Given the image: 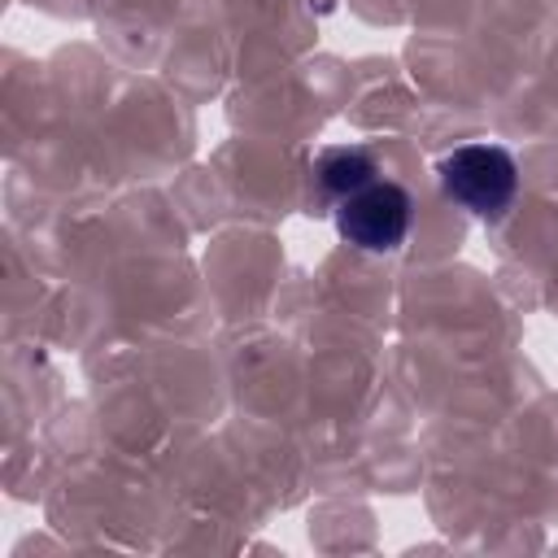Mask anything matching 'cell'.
I'll use <instances>...</instances> for the list:
<instances>
[{
  "label": "cell",
  "instance_id": "obj_1",
  "mask_svg": "<svg viewBox=\"0 0 558 558\" xmlns=\"http://www.w3.org/2000/svg\"><path fill=\"white\" fill-rule=\"evenodd\" d=\"M436 174H440V192L480 218L506 214V205L519 192V166L497 144H462L440 157Z\"/></svg>",
  "mask_w": 558,
  "mask_h": 558
},
{
  "label": "cell",
  "instance_id": "obj_2",
  "mask_svg": "<svg viewBox=\"0 0 558 558\" xmlns=\"http://www.w3.org/2000/svg\"><path fill=\"white\" fill-rule=\"evenodd\" d=\"M410 218H414L410 192L401 183L371 179L366 187H357L340 201L336 231L362 253H392L410 235Z\"/></svg>",
  "mask_w": 558,
  "mask_h": 558
},
{
  "label": "cell",
  "instance_id": "obj_3",
  "mask_svg": "<svg viewBox=\"0 0 558 558\" xmlns=\"http://www.w3.org/2000/svg\"><path fill=\"white\" fill-rule=\"evenodd\" d=\"M314 174H318L323 192H331L336 201H344L349 192H357V187H366L375 179V161H371L366 148H327L318 157Z\"/></svg>",
  "mask_w": 558,
  "mask_h": 558
}]
</instances>
